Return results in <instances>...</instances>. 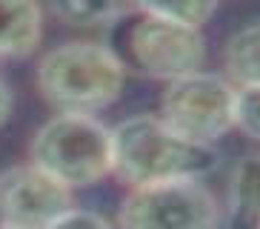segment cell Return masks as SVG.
I'll list each match as a JSON object with an SVG mask.
<instances>
[{
  "mask_svg": "<svg viewBox=\"0 0 260 229\" xmlns=\"http://www.w3.org/2000/svg\"><path fill=\"white\" fill-rule=\"evenodd\" d=\"M220 166L214 146L180 137L160 114H132L112 129V175L129 189L172 181H203Z\"/></svg>",
  "mask_w": 260,
  "mask_h": 229,
  "instance_id": "cell-1",
  "label": "cell"
},
{
  "mask_svg": "<svg viewBox=\"0 0 260 229\" xmlns=\"http://www.w3.org/2000/svg\"><path fill=\"white\" fill-rule=\"evenodd\" d=\"M35 83L57 112L98 114L123 95L126 69L106 43L69 40L40 58Z\"/></svg>",
  "mask_w": 260,
  "mask_h": 229,
  "instance_id": "cell-2",
  "label": "cell"
},
{
  "mask_svg": "<svg viewBox=\"0 0 260 229\" xmlns=\"http://www.w3.org/2000/svg\"><path fill=\"white\" fill-rule=\"evenodd\" d=\"M106 46L126 72L132 69L166 83L200 72L206 61V38L200 29L143 12H129L115 26H109Z\"/></svg>",
  "mask_w": 260,
  "mask_h": 229,
  "instance_id": "cell-3",
  "label": "cell"
},
{
  "mask_svg": "<svg viewBox=\"0 0 260 229\" xmlns=\"http://www.w3.org/2000/svg\"><path fill=\"white\" fill-rule=\"evenodd\" d=\"M29 163L66 189H86L112 175V129L94 114L60 112L29 144Z\"/></svg>",
  "mask_w": 260,
  "mask_h": 229,
  "instance_id": "cell-4",
  "label": "cell"
},
{
  "mask_svg": "<svg viewBox=\"0 0 260 229\" xmlns=\"http://www.w3.org/2000/svg\"><path fill=\"white\" fill-rule=\"evenodd\" d=\"M160 121L180 137L212 146L235 121V86L214 72H191L166 83L160 95Z\"/></svg>",
  "mask_w": 260,
  "mask_h": 229,
  "instance_id": "cell-5",
  "label": "cell"
},
{
  "mask_svg": "<svg viewBox=\"0 0 260 229\" xmlns=\"http://www.w3.org/2000/svg\"><path fill=\"white\" fill-rule=\"evenodd\" d=\"M120 229H220L223 212L203 181H172L129 189L117 215Z\"/></svg>",
  "mask_w": 260,
  "mask_h": 229,
  "instance_id": "cell-6",
  "label": "cell"
},
{
  "mask_svg": "<svg viewBox=\"0 0 260 229\" xmlns=\"http://www.w3.org/2000/svg\"><path fill=\"white\" fill-rule=\"evenodd\" d=\"M72 206V189L35 163H15L0 172V226L49 229Z\"/></svg>",
  "mask_w": 260,
  "mask_h": 229,
  "instance_id": "cell-7",
  "label": "cell"
},
{
  "mask_svg": "<svg viewBox=\"0 0 260 229\" xmlns=\"http://www.w3.org/2000/svg\"><path fill=\"white\" fill-rule=\"evenodd\" d=\"M43 40V9L38 0H0V61L29 58Z\"/></svg>",
  "mask_w": 260,
  "mask_h": 229,
  "instance_id": "cell-8",
  "label": "cell"
},
{
  "mask_svg": "<svg viewBox=\"0 0 260 229\" xmlns=\"http://www.w3.org/2000/svg\"><path fill=\"white\" fill-rule=\"evenodd\" d=\"M229 229H260V155L240 158L229 175Z\"/></svg>",
  "mask_w": 260,
  "mask_h": 229,
  "instance_id": "cell-9",
  "label": "cell"
},
{
  "mask_svg": "<svg viewBox=\"0 0 260 229\" xmlns=\"http://www.w3.org/2000/svg\"><path fill=\"white\" fill-rule=\"evenodd\" d=\"M226 80L235 89L260 86V20H252L232 32L223 46Z\"/></svg>",
  "mask_w": 260,
  "mask_h": 229,
  "instance_id": "cell-10",
  "label": "cell"
},
{
  "mask_svg": "<svg viewBox=\"0 0 260 229\" xmlns=\"http://www.w3.org/2000/svg\"><path fill=\"white\" fill-rule=\"evenodd\" d=\"M54 17L75 29H94V26H115L132 9V0H52Z\"/></svg>",
  "mask_w": 260,
  "mask_h": 229,
  "instance_id": "cell-11",
  "label": "cell"
},
{
  "mask_svg": "<svg viewBox=\"0 0 260 229\" xmlns=\"http://www.w3.org/2000/svg\"><path fill=\"white\" fill-rule=\"evenodd\" d=\"M135 12L200 29L217 12V0H132Z\"/></svg>",
  "mask_w": 260,
  "mask_h": 229,
  "instance_id": "cell-12",
  "label": "cell"
},
{
  "mask_svg": "<svg viewBox=\"0 0 260 229\" xmlns=\"http://www.w3.org/2000/svg\"><path fill=\"white\" fill-rule=\"evenodd\" d=\"M232 126L260 144V86L235 89V121H232Z\"/></svg>",
  "mask_w": 260,
  "mask_h": 229,
  "instance_id": "cell-13",
  "label": "cell"
},
{
  "mask_svg": "<svg viewBox=\"0 0 260 229\" xmlns=\"http://www.w3.org/2000/svg\"><path fill=\"white\" fill-rule=\"evenodd\" d=\"M49 229H115L103 215L92 212V209H77L72 206L69 212H63Z\"/></svg>",
  "mask_w": 260,
  "mask_h": 229,
  "instance_id": "cell-14",
  "label": "cell"
},
{
  "mask_svg": "<svg viewBox=\"0 0 260 229\" xmlns=\"http://www.w3.org/2000/svg\"><path fill=\"white\" fill-rule=\"evenodd\" d=\"M12 106H15V98H12V86L3 80L0 75V126L12 118Z\"/></svg>",
  "mask_w": 260,
  "mask_h": 229,
  "instance_id": "cell-15",
  "label": "cell"
},
{
  "mask_svg": "<svg viewBox=\"0 0 260 229\" xmlns=\"http://www.w3.org/2000/svg\"><path fill=\"white\" fill-rule=\"evenodd\" d=\"M0 229H9V226H0Z\"/></svg>",
  "mask_w": 260,
  "mask_h": 229,
  "instance_id": "cell-16",
  "label": "cell"
}]
</instances>
